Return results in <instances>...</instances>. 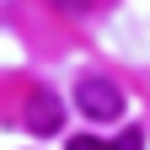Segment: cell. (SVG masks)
I'll list each match as a JSON object with an SVG mask.
<instances>
[{
	"label": "cell",
	"mask_w": 150,
	"mask_h": 150,
	"mask_svg": "<svg viewBox=\"0 0 150 150\" xmlns=\"http://www.w3.org/2000/svg\"><path fill=\"white\" fill-rule=\"evenodd\" d=\"M64 123V107L54 91H32V102H27V129L32 134H54V129Z\"/></svg>",
	"instance_id": "cell-2"
},
{
	"label": "cell",
	"mask_w": 150,
	"mask_h": 150,
	"mask_svg": "<svg viewBox=\"0 0 150 150\" xmlns=\"http://www.w3.org/2000/svg\"><path fill=\"white\" fill-rule=\"evenodd\" d=\"M75 107H81L86 123H118L129 102H123L118 81H107V75H81V81H75Z\"/></svg>",
	"instance_id": "cell-1"
},
{
	"label": "cell",
	"mask_w": 150,
	"mask_h": 150,
	"mask_svg": "<svg viewBox=\"0 0 150 150\" xmlns=\"http://www.w3.org/2000/svg\"><path fill=\"white\" fill-rule=\"evenodd\" d=\"M54 6H59V11H75V16H81V11H91V6H97V0H54Z\"/></svg>",
	"instance_id": "cell-4"
},
{
	"label": "cell",
	"mask_w": 150,
	"mask_h": 150,
	"mask_svg": "<svg viewBox=\"0 0 150 150\" xmlns=\"http://www.w3.org/2000/svg\"><path fill=\"white\" fill-rule=\"evenodd\" d=\"M70 150H139V134H123V145H102L97 134H75Z\"/></svg>",
	"instance_id": "cell-3"
}]
</instances>
